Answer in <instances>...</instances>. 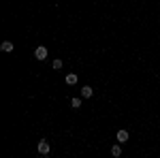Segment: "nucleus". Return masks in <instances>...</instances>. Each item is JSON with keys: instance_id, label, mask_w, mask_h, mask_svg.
I'll return each mask as SVG.
<instances>
[{"instance_id": "nucleus-5", "label": "nucleus", "mask_w": 160, "mask_h": 158, "mask_svg": "<svg viewBox=\"0 0 160 158\" xmlns=\"http://www.w3.org/2000/svg\"><path fill=\"white\" fill-rule=\"evenodd\" d=\"M77 81H79V77H77L75 73H68V75H66V84H68V85H75Z\"/></svg>"}, {"instance_id": "nucleus-4", "label": "nucleus", "mask_w": 160, "mask_h": 158, "mask_svg": "<svg viewBox=\"0 0 160 158\" xmlns=\"http://www.w3.org/2000/svg\"><path fill=\"white\" fill-rule=\"evenodd\" d=\"M128 137H130L128 130H118V141H120V143H126V141H128Z\"/></svg>"}, {"instance_id": "nucleus-2", "label": "nucleus", "mask_w": 160, "mask_h": 158, "mask_svg": "<svg viewBox=\"0 0 160 158\" xmlns=\"http://www.w3.org/2000/svg\"><path fill=\"white\" fill-rule=\"evenodd\" d=\"M34 58H37V60H47V47L38 45V47L34 49Z\"/></svg>"}, {"instance_id": "nucleus-9", "label": "nucleus", "mask_w": 160, "mask_h": 158, "mask_svg": "<svg viewBox=\"0 0 160 158\" xmlns=\"http://www.w3.org/2000/svg\"><path fill=\"white\" fill-rule=\"evenodd\" d=\"M53 69L60 71V69H62V60H53Z\"/></svg>"}, {"instance_id": "nucleus-6", "label": "nucleus", "mask_w": 160, "mask_h": 158, "mask_svg": "<svg viewBox=\"0 0 160 158\" xmlns=\"http://www.w3.org/2000/svg\"><path fill=\"white\" fill-rule=\"evenodd\" d=\"M0 49L7 51V54H11V51H13V43H11V41H4V43L0 45Z\"/></svg>"}, {"instance_id": "nucleus-1", "label": "nucleus", "mask_w": 160, "mask_h": 158, "mask_svg": "<svg viewBox=\"0 0 160 158\" xmlns=\"http://www.w3.org/2000/svg\"><path fill=\"white\" fill-rule=\"evenodd\" d=\"M49 141H47V139H41V141H38V154H43V156H47V154H49Z\"/></svg>"}, {"instance_id": "nucleus-10", "label": "nucleus", "mask_w": 160, "mask_h": 158, "mask_svg": "<svg viewBox=\"0 0 160 158\" xmlns=\"http://www.w3.org/2000/svg\"><path fill=\"white\" fill-rule=\"evenodd\" d=\"M43 158H49V156H43Z\"/></svg>"}, {"instance_id": "nucleus-8", "label": "nucleus", "mask_w": 160, "mask_h": 158, "mask_svg": "<svg viewBox=\"0 0 160 158\" xmlns=\"http://www.w3.org/2000/svg\"><path fill=\"white\" fill-rule=\"evenodd\" d=\"M71 107L73 109H79L81 107V98H71Z\"/></svg>"}, {"instance_id": "nucleus-3", "label": "nucleus", "mask_w": 160, "mask_h": 158, "mask_svg": "<svg viewBox=\"0 0 160 158\" xmlns=\"http://www.w3.org/2000/svg\"><path fill=\"white\" fill-rule=\"evenodd\" d=\"M92 94H94V90L90 85H83L81 88V98H92Z\"/></svg>"}, {"instance_id": "nucleus-7", "label": "nucleus", "mask_w": 160, "mask_h": 158, "mask_svg": "<svg viewBox=\"0 0 160 158\" xmlns=\"http://www.w3.org/2000/svg\"><path fill=\"white\" fill-rule=\"evenodd\" d=\"M120 154H122V147H120V145H113V147H111V156H113V158H118Z\"/></svg>"}]
</instances>
